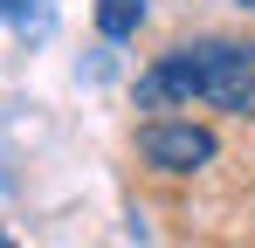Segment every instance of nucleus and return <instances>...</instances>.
Returning <instances> with one entry per match:
<instances>
[{
    "mask_svg": "<svg viewBox=\"0 0 255 248\" xmlns=\"http://www.w3.org/2000/svg\"><path fill=\"white\" fill-rule=\"evenodd\" d=\"M138 111H166V104H214V111H235L255 118V41H186L159 55L145 76H138Z\"/></svg>",
    "mask_w": 255,
    "mask_h": 248,
    "instance_id": "obj_1",
    "label": "nucleus"
},
{
    "mask_svg": "<svg viewBox=\"0 0 255 248\" xmlns=\"http://www.w3.org/2000/svg\"><path fill=\"white\" fill-rule=\"evenodd\" d=\"M214 152H221V138H214L207 124H193V118H152V124H138V159L152 165V172L186 179V172L214 165Z\"/></svg>",
    "mask_w": 255,
    "mask_h": 248,
    "instance_id": "obj_2",
    "label": "nucleus"
},
{
    "mask_svg": "<svg viewBox=\"0 0 255 248\" xmlns=\"http://www.w3.org/2000/svg\"><path fill=\"white\" fill-rule=\"evenodd\" d=\"M145 28V0H97V35L104 41H131Z\"/></svg>",
    "mask_w": 255,
    "mask_h": 248,
    "instance_id": "obj_3",
    "label": "nucleus"
},
{
    "mask_svg": "<svg viewBox=\"0 0 255 248\" xmlns=\"http://www.w3.org/2000/svg\"><path fill=\"white\" fill-rule=\"evenodd\" d=\"M0 14H14L21 28H28V21L42 28V21H48V0H0Z\"/></svg>",
    "mask_w": 255,
    "mask_h": 248,
    "instance_id": "obj_4",
    "label": "nucleus"
},
{
    "mask_svg": "<svg viewBox=\"0 0 255 248\" xmlns=\"http://www.w3.org/2000/svg\"><path fill=\"white\" fill-rule=\"evenodd\" d=\"M0 248H21V242H14V235H0Z\"/></svg>",
    "mask_w": 255,
    "mask_h": 248,
    "instance_id": "obj_5",
    "label": "nucleus"
},
{
    "mask_svg": "<svg viewBox=\"0 0 255 248\" xmlns=\"http://www.w3.org/2000/svg\"><path fill=\"white\" fill-rule=\"evenodd\" d=\"M242 7H255V0H242Z\"/></svg>",
    "mask_w": 255,
    "mask_h": 248,
    "instance_id": "obj_6",
    "label": "nucleus"
}]
</instances>
